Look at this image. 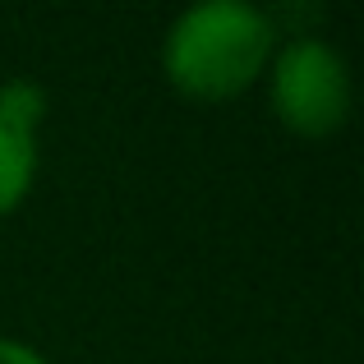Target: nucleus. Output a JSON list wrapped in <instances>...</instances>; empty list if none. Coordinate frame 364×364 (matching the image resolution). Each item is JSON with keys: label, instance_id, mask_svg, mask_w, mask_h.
Here are the masks:
<instances>
[{"label": "nucleus", "instance_id": "4", "mask_svg": "<svg viewBox=\"0 0 364 364\" xmlns=\"http://www.w3.org/2000/svg\"><path fill=\"white\" fill-rule=\"evenodd\" d=\"M0 364H51L42 350H33L18 337H0Z\"/></svg>", "mask_w": 364, "mask_h": 364}, {"label": "nucleus", "instance_id": "3", "mask_svg": "<svg viewBox=\"0 0 364 364\" xmlns=\"http://www.w3.org/2000/svg\"><path fill=\"white\" fill-rule=\"evenodd\" d=\"M42 124H46V92L33 79L0 83V217L18 213L37 185Z\"/></svg>", "mask_w": 364, "mask_h": 364}, {"label": "nucleus", "instance_id": "2", "mask_svg": "<svg viewBox=\"0 0 364 364\" xmlns=\"http://www.w3.org/2000/svg\"><path fill=\"white\" fill-rule=\"evenodd\" d=\"M263 79L277 124L295 139H328L350 120V102H355L350 65L328 37L295 33L277 42Z\"/></svg>", "mask_w": 364, "mask_h": 364}, {"label": "nucleus", "instance_id": "1", "mask_svg": "<svg viewBox=\"0 0 364 364\" xmlns=\"http://www.w3.org/2000/svg\"><path fill=\"white\" fill-rule=\"evenodd\" d=\"M277 18L249 0H198L161 37V74L189 102H235L267 74Z\"/></svg>", "mask_w": 364, "mask_h": 364}]
</instances>
